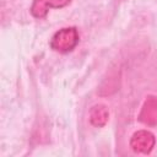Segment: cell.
<instances>
[{
    "label": "cell",
    "instance_id": "1",
    "mask_svg": "<svg viewBox=\"0 0 157 157\" xmlns=\"http://www.w3.org/2000/svg\"><path fill=\"white\" fill-rule=\"evenodd\" d=\"M80 37L75 27H65L54 33L50 39V48L59 53L72 52L78 44Z\"/></svg>",
    "mask_w": 157,
    "mask_h": 157
},
{
    "label": "cell",
    "instance_id": "2",
    "mask_svg": "<svg viewBox=\"0 0 157 157\" xmlns=\"http://www.w3.org/2000/svg\"><path fill=\"white\" fill-rule=\"evenodd\" d=\"M155 136L146 130H140L135 132L130 140L131 148L137 153H148L155 146Z\"/></svg>",
    "mask_w": 157,
    "mask_h": 157
},
{
    "label": "cell",
    "instance_id": "3",
    "mask_svg": "<svg viewBox=\"0 0 157 157\" xmlns=\"http://www.w3.org/2000/svg\"><path fill=\"white\" fill-rule=\"evenodd\" d=\"M71 0H34L31 6V13L36 18L47 16L49 9H61L67 6Z\"/></svg>",
    "mask_w": 157,
    "mask_h": 157
},
{
    "label": "cell",
    "instance_id": "4",
    "mask_svg": "<svg viewBox=\"0 0 157 157\" xmlns=\"http://www.w3.org/2000/svg\"><path fill=\"white\" fill-rule=\"evenodd\" d=\"M108 109L103 104L94 105L90 112V121L94 126H103L108 120Z\"/></svg>",
    "mask_w": 157,
    "mask_h": 157
}]
</instances>
